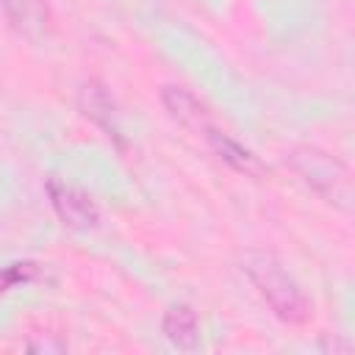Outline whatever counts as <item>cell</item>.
<instances>
[{"instance_id":"4","label":"cell","mask_w":355,"mask_h":355,"mask_svg":"<svg viewBox=\"0 0 355 355\" xmlns=\"http://www.w3.org/2000/svg\"><path fill=\"white\" fill-rule=\"evenodd\" d=\"M8 22L14 31H19L31 42H42L50 33L53 17L50 6L44 0H0Z\"/></svg>"},{"instance_id":"1","label":"cell","mask_w":355,"mask_h":355,"mask_svg":"<svg viewBox=\"0 0 355 355\" xmlns=\"http://www.w3.org/2000/svg\"><path fill=\"white\" fill-rule=\"evenodd\" d=\"M241 269L258 288V294L266 300L275 316L283 322L300 324L308 319V300L300 288V283L283 269V263L269 252H247L241 261Z\"/></svg>"},{"instance_id":"7","label":"cell","mask_w":355,"mask_h":355,"mask_svg":"<svg viewBox=\"0 0 355 355\" xmlns=\"http://www.w3.org/2000/svg\"><path fill=\"white\" fill-rule=\"evenodd\" d=\"M78 103H80V111L94 122L100 125L111 139H119L122 141V130H119V122H116V108H114V100L108 97V92L89 80L80 86V94H78Z\"/></svg>"},{"instance_id":"6","label":"cell","mask_w":355,"mask_h":355,"mask_svg":"<svg viewBox=\"0 0 355 355\" xmlns=\"http://www.w3.org/2000/svg\"><path fill=\"white\" fill-rule=\"evenodd\" d=\"M205 139H208V144L214 147V153H216L230 169H236V172H241V175H247V178H263V175H266V166L261 164V158H258L252 150H247L244 144H239L236 139H230L227 133H222L219 128L205 130Z\"/></svg>"},{"instance_id":"8","label":"cell","mask_w":355,"mask_h":355,"mask_svg":"<svg viewBox=\"0 0 355 355\" xmlns=\"http://www.w3.org/2000/svg\"><path fill=\"white\" fill-rule=\"evenodd\" d=\"M164 333L178 349H197L200 344V322L191 305H172L164 313Z\"/></svg>"},{"instance_id":"3","label":"cell","mask_w":355,"mask_h":355,"mask_svg":"<svg viewBox=\"0 0 355 355\" xmlns=\"http://www.w3.org/2000/svg\"><path fill=\"white\" fill-rule=\"evenodd\" d=\"M47 194H50V202H53L58 219H61L67 227L89 230V227L97 225V216H100V214H97V205H94V200H92L83 189H78V186H72V183H67V180L53 178V180L47 183Z\"/></svg>"},{"instance_id":"5","label":"cell","mask_w":355,"mask_h":355,"mask_svg":"<svg viewBox=\"0 0 355 355\" xmlns=\"http://www.w3.org/2000/svg\"><path fill=\"white\" fill-rule=\"evenodd\" d=\"M161 103H164V108L169 111L172 119H178L183 128H189L194 133H202L205 136V130L214 128L211 111L191 92H186L183 86H164L161 89Z\"/></svg>"},{"instance_id":"2","label":"cell","mask_w":355,"mask_h":355,"mask_svg":"<svg viewBox=\"0 0 355 355\" xmlns=\"http://www.w3.org/2000/svg\"><path fill=\"white\" fill-rule=\"evenodd\" d=\"M288 166L311 186L316 189L322 197H327L330 202H347L349 197V175L344 169V164L316 147H300L288 155Z\"/></svg>"}]
</instances>
